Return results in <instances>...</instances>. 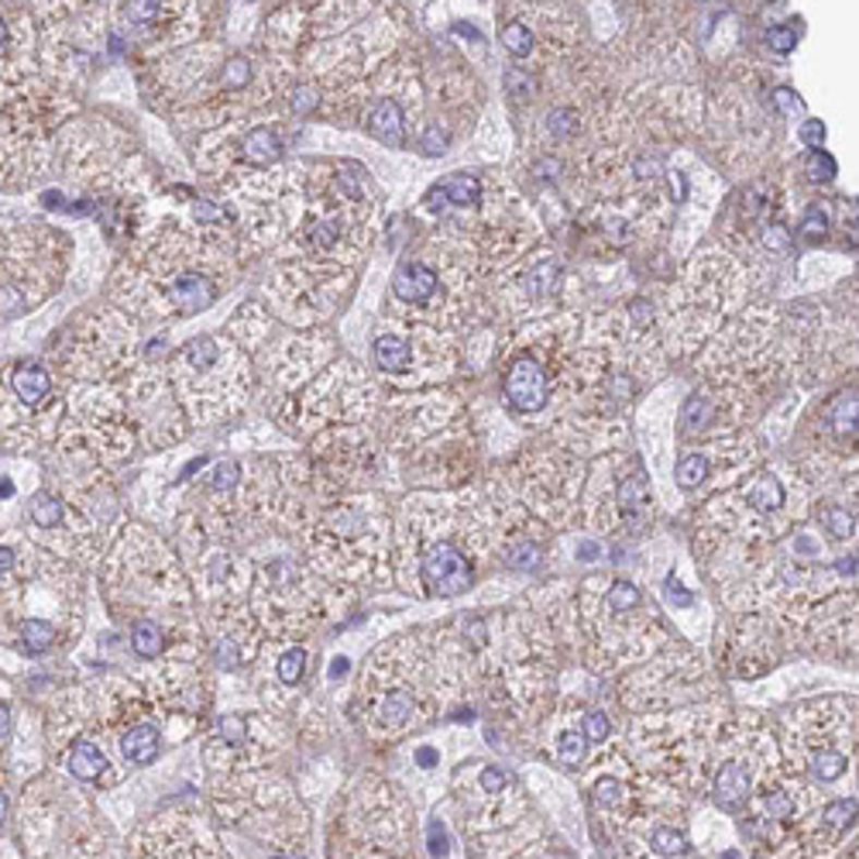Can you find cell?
Wrapping results in <instances>:
<instances>
[{
  "label": "cell",
  "mask_w": 859,
  "mask_h": 859,
  "mask_svg": "<svg viewBox=\"0 0 859 859\" xmlns=\"http://www.w3.org/2000/svg\"><path fill=\"white\" fill-rule=\"evenodd\" d=\"M499 512L447 506H410L399 527V560L413 574L406 578L410 592L426 598H455L474 584L479 564L499 554Z\"/></svg>",
  "instance_id": "6da1fadb"
},
{
  "label": "cell",
  "mask_w": 859,
  "mask_h": 859,
  "mask_svg": "<svg viewBox=\"0 0 859 859\" xmlns=\"http://www.w3.org/2000/svg\"><path fill=\"white\" fill-rule=\"evenodd\" d=\"M726 722L722 709H670L629 729L626 757L643 777L664 781L691 798L705 790L715 739Z\"/></svg>",
  "instance_id": "7a4b0ae2"
},
{
  "label": "cell",
  "mask_w": 859,
  "mask_h": 859,
  "mask_svg": "<svg viewBox=\"0 0 859 859\" xmlns=\"http://www.w3.org/2000/svg\"><path fill=\"white\" fill-rule=\"evenodd\" d=\"M327 859H416L413 808L386 781H361L344 790L327 832Z\"/></svg>",
  "instance_id": "3957f363"
},
{
  "label": "cell",
  "mask_w": 859,
  "mask_h": 859,
  "mask_svg": "<svg viewBox=\"0 0 859 859\" xmlns=\"http://www.w3.org/2000/svg\"><path fill=\"white\" fill-rule=\"evenodd\" d=\"M784 774L781 742L771 726L760 715H739L736 722H726L715 739L705 790L715 808L742 811Z\"/></svg>",
  "instance_id": "277c9868"
},
{
  "label": "cell",
  "mask_w": 859,
  "mask_h": 859,
  "mask_svg": "<svg viewBox=\"0 0 859 859\" xmlns=\"http://www.w3.org/2000/svg\"><path fill=\"white\" fill-rule=\"evenodd\" d=\"M856 750V702L849 698H828L790 709L784 715L781 757L784 771L832 784L846 777Z\"/></svg>",
  "instance_id": "5b68a950"
},
{
  "label": "cell",
  "mask_w": 859,
  "mask_h": 859,
  "mask_svg": "<svg viewBox=\"0 0 859 859\" xmlns=\"http://www.w3.org/2000/svg\"><path fill=\"white\" fill-rule=\"evenodd\" d=\"M228 777L214 795V808L223 825H231L252 839L273 846L279 852H306L310 819L297 795L276 777H247V774H220Z\"/></svg>",
  "instance_id": "8992f818"
},
{
  "label": "cell",
  "mask_w": 859,
  "mask_h": 859,
  "mask_svg": "<svg viewBox=\"0 0 859 859\" xmlns=\"http://www.w3.org/2000/svg\"><path fill=\"white\" fill-rule=\"evenodd\" d=\"M709 674L691 650H670L657 661L632 670L622 685V705L632 712H670L688 709L709 694Z\"/></svg>",
  "instance_id": "52a82bcc"
},
{
  "label": "cell",
  "mask_w": 859,
  "mask_h": 859,
  "mask_svg": "<svg viewBox=\"0 0 859 859\" xmlns=\"http://www.w3.org/2000/svg\"><path fill=\"white\" fill-rule=\"evenodd\" d=\"M584 790L588 801H592V815L605 825L608 839L626 828V822L637 811V798H640V774L632 760L626 757V750H608L605 757H598L584 774Z\"/></svg>",
  "instance_id": "ba28073f"
},
{
  "label": "cell",
  "mask_w": 859,
  "mask_h": 859,
  "mask_svg": "<svg viewBox=\"0 0 859 859\" xmlns=\"http://www.w3.org/2000/svg\"><path fill=\"white\" fill-rule=\"evenodd\" d=\"M134 859H228L207 822L183 811L152 819L131 835Z\"/></svg>",
  "instance_id": "9c48e42d"
},
{
  "label": "cell",
  "mask_w": 859,
  "mask_h": 859,
  "mask_svg": "<svg viewBox=\"0 0 859 859\" xmlns=\"http://www.w3.org/2000/svg\"><path fill=\"white\" fill-rule=\"evenodd\" d=\"M386 536L389 530L375 523L368 509L337 506L324 516L320 533H316V540H320L316 554H320V560L334 557V564H341V557L354 564L361 560V571H368L372 564H382V557H386Z\"/></svg>",
  "instance_id": "30bf717a"
},
{
  "label": "cell",
  "mask_w": 859,
  "mask_h": 859,
  "mask_svg": "<svg viewBox=\"0 0 859 859\" xmlns=\"http://www.w3.org/2000/svg\"><path fill=\"white\" fill-rule=\"evenodd\" d=\"M808 629V640H815L822 653L832 657H856V595L839 592L815 602L801 619Z\"/></svg>",
  "instance_id": "8fae6325"
},
{
  "label": "cell",
  "mask_w": 859,
  "mask_h": 859,
  "mask_svg": "<svg viewBox=\"0 0 859 859\" xmlns=\"http://www.w3.org/2000/svg\"><path fill=\"white\" fill-rule=\"evenodd\" d=\"M777 629L781 619H766V616H746L736 626L733 653H729V667L736 677H760L763 670H771L777 664L781 657Z\"/></svg>",
  "instance_id": "7c38bea8"
},
{
  "label": "cell",
  "mask_w": 859,
  "mask_h": 859,
  "mask_svg": "<svg viewBox=\"0 0 859 859\" xmlns=\"http://www.w3.org/2000/svg\"><path fill=\"white\" fill-rule=\"evenodd\" d=\"M506 399L516 406L519 413H540L551 402V378H547L544 365H540L533 354L516 358L509 365V372H506Z\"/></svg>",
  "instance_id": "4fadbf2b"
},
{
  "label": "cell",
  "mask_w": 859,
  "mask_h": 859,
  "mask_svg": "<svg viewBox=\"0 0 859 859\" xmlns=\"http://www.w3.org/2000/svg\"><path fill=\"white\" fill-rule=\"evenodd\" d=\"M65 766H70V774L80 784H114L118 781L114 763H110V757L94 739H76L70 746V757H65Z\"/></svg>",
  "instance_id": "5bb4252c"
},
{
  "label": "cell",
  "mask_w": 859,
  "mask_h": 859,
  "mask_svg": "<svg viewBox=\"0 0 859 859\" xmlns=\"http://www.w3.org/2000/svg\"><path fill=\"white\" fill-rule=\"evenodd\" d=\"M392 289H396L399 300L413 303V306H426L437 292V273L434 268H426L423 262H410L396 273Z\"/></svg>",
  "instance_id": "9a60e30c"
},
{
  "label": "cell",
  "mask_w": 859,
  "mask_h": 859,
  "mask_svg": "<svg viewBox=\"0 0 859 859\" xmlns=\"http://www.w3.org/2000/svg\"><path fill=\"white\" fill-rule=\"evenodd\" d=\"M158 750H162V733L152 722H134L121 733V753L134 763V766H148Z\"/></svg>",
  "instance_id": "2e32d148"
},
{
  "label": "cell",
  "mask_w": 859,
  "mask_h": 859,
  "mask_svg": "<svg viewBox=\"0 0 859 859\" xmlns=\"http://www.w3.org/2000/svg\"><path fill=\"white\" fill-rule=\"evenodd\" d=\"M169 300L176 310H183V313H199V310H207L214 306L217 300V289L207 276H179L172 286H169Z\"/></svg>",
  "instance_id": "e0dca14e"
},
{
  "label": "cell",
  "mask_w": 859,
  "mask_h": 859,
  "mask_svg": "<svg viewBox=\"0 0 859 859\" xmlns=\"http://www.w3.org/2000/svg\"><path fill=\"white\" fill-rule=\"evenodd\" d=\"M578 722H581V715H578ZM551 753L560 766L578 771V766H584L588 757H592V742L584 739L581 726H557L554 739H551Z\"/></svg>",
  "instance_id": "ac0fdd59"
},
{
  "label": "cell",
  "mask_w": 859,
  "mask_h": 859,
  "mask_svg": "<svg viewBox=\"0 0 859 859\" xmlns=\"http://www.w3.org/2000/svg\"><path fill=\"white\" fill-rule=\"evenodd\" d=\"M131 650L138 661H158L169 650V632L158 619H134L131 622Z\"/></svg>",
  "instance_id": "d6986e66"
},
{
  "label": "cell",
  "mask_w": 859,
  "mask_h": 859,
  "mask_svg": "<svg viewBox=\"0 0 859 859\" xmlns=\"http://www.w3.org/2000/svg\"><path fill=\"white\" fill-rule=\"evenodd\" d=\"M368 131H372V138H378L382 145H389V148L402 145V110L396 107V100H378L372 107Z\"/></svg>",
  "instance_id": "ffe728a7"
},
{
  "label": "cell",
  "mask_w": 859,
  "mask_h": 859,
  "mask_svg": "<svg viewBox=\"0 0 859 859\" xmlns=\"http://www.w3.org/2000/svg\"><path fill=\"white\" fill-rule=\"evenodd\" d=\"M413 361V348L410 341H402L396 334H382L375 341V365L382 372H406Z\"/></svg>",
  "instance_id": "44dd1931"
},
{
  "label": "cell",
  "mask_w": 859,
  "mask_h": 859,
  "mask_svg": "<svg viewBox=\"0 0 859 859\" xmlns=\"http://www.w3.org/2000/svg\"><path fill=\"white\" fill-rule=\"evenodd\" d=\"M244 162L252 166H273L276 158L282 155V145H279V134L273 128H255L252 134L244 138Z\"/></svg>",
  "instance_id": "7402d4cb"
},
{
  "label": "cell",
  "mask_w": 859,
  "mask_h": 859,
  "mask_svg": "<svg viewBox=\"0 0 859 859\" xmlns=\"http://www.w3.org/2000/svg\"><path fill=\"white\" fill-rule=\"evenodd\" d=\"M11 386H14V392L21 396V402L35 406V402H41L45 396L52 392V378L45 375L38 365H21V368L11 375Z\"/></svg>",
  "instance_id": "603a6c76"
},
{
  "label": "cell",
  "mask_w": 859,
  "mask_h": 859,
  "mask_svg": "<svg viewBox=\"0 0 859 859\" xmlns=\"http://www.w3.org/2000/svg\"><path fill=\"white\" fill-rule=\"evenodd\" d=\"M815 516H819V527L828 530L835 540H852L856 536V509H849L843 503H822Z\"/></svg>",
  "instance_id": "cb8c5ba5"
},
{
  "label": "cell",
  "mask_w": 859,
  "mask_h": 859,
  "mask_svg": "<svg viewBox=\"0 0 859 859\" xmlns=\"http://www.w3.org/2000/svg\"><path fill=\"white\" fill-rule=\"evenodd\" d=\"M437 196L444 193V199L447 203H455V207H471V203H479L482 199V183L474 176H468V172H461V176H450V179H444V183L434 190Z\"/></svg>",
  "instance_id": "d4e9b609"
},
{
  "label": "cell",
  "mask_w": 859,
  "mask_h": 859,
  "mask_svg": "<svg viewBox=\"0 0 859 859\" xmlns=\"http://www.w3.org/2000/svg\"><path fill=\"white\" fill-rule=\"evenodd\" d=\"M56 646V626L49 619H25L21 622V650L25 653H45Z\"/></svg>",
  "instance_id": "484cf974"
},
{
  "label": "cell",
  "mask_w": 859,
  "mask_h": 859,
  "mask_svg": "<svg viewBox=\"0 0 859 859\" xmlns=\"http://www.w3.org/2000/svg\"><path fill=\"white\" fill-rule=\"evenodd\" d=\"M674 474H677V485H681L685 492H691V488H698V485H705V482H709L712 461H709V455H685L681 461H677Z\"/></svg>",
  "instance_id": "4316f807"
},
{
  "label": "cell",
  "mask_w": 859,
  "mask_h": 859,
  "mask_svg": "<svg viewBox=\"0 0 859 859\" xmlns=\"http://www.w3.org/2000/svg\"><path fill=\"white\" fill-rule=\"evenodd\" d=\"M306 664H310L306 646H289L279 657V664H276V677L286 688H297L303 681V674H306Z\"/></svg>",
  "instance_id": "83f0119b"
},
{
  "label": "cell",
  "mask_w": 859,
  "mask_h": 859,
  "mask_svg": "<svg viewBox=\"0 0 859 859\" xmlns=\"http://www.w3.org/2000/svg\"><path fill=\"white\" fill-rule=\"evenodd\" d=\"M715 416V402L709 396H691L685 402V413H681V423H685V434L694 437V434H702V430L712 423Z\"/></svg>",
  "instance_id": "f1b7e54d"
},
{
  "label": "cell",
  "mask_w": 859,
  "mask_h": 859,
  "mask_svg": "<svg viewBox=\"0 0 859 859\" xmlns=\"http://www.w3.org/2000/svg\"><path fill=\"white\" fill-rule=\"evenodd\" d=\"M32 523L38 530H56L62 523V503L52 492H38L32 499Z\"/></svg>",
  "instance_id": "f546056e"
},
{
  "label": "cell",
  "mask_w": 859,
  "mask_h": 859,
  "mask_svg": "<svg viewBox=\"0 0 859 859\" xmlns=\"http://www.w3.org/2000/svg\"><path fill=\"white\" fill-rule=\"evenodd\" d=\"M217 354H220V348L210 341V337H199V341L186 344L183 361H186L193 372H207L210 365H217Z\"/></svg>",
  "instance_id": "4dcf8cb0"
},
{
  "label": "cell",
  "mask_w": 859,
  "mask_h": 859,
  "mask_svg": "<svg viewBox=\"0 0 859 859\" xmlns=\"http://www.w3.org/2000/svg\"><path fill=\"white\" fill-rule=\"evenodd\" d=\"M581 733H584V739L592 742V746H602L608 736H613V718H608L605 712H598V709H592V712H581Z\"/></svg>",
  "instance_id": "1f68e13d"
},
{
  "label": "cell",
  "mask_w": 859,
  "mask_h": 859,
  "mask_svg": "<svg viewBox=\"0 0 859 859\" xmlns=\"http://www.w3.org/2000/svg\"><path fill=\"white\" fill-rule=\"evenodd\" d=\"M557 276H560V268H557V262H544V265H536L533 273L523 279L527 282V292L530 297H547V292L554 289V282H557Z\"/></svg>",
  "instance_id": "d6a6232c"
},
{
  "label": "cell",
  "mask_w": 859,
  "mask_h": 859,
  "mask_svg": "<svg viewBox=\"0 0 859 859\" xmlns=\"http://www.w3.org/2000/svg\"><path fill=\"white\" fill-rule=\"evenodd\" d=\"M509 859H574V856H571L568 849H560L557 843H551L547 835H540V839H533L530 846L512 852Z\"/></svg>",
  "instance_id": "836d02e7"
},
{
  "label": "cell",
  "mask_w": 859,
  "mask_h": 859,
  "mask_svg": "<svg viewBox=\"0 0 859 859\" xmlns=\"http://www.w3.org/2000/svg\"><path fill=\"white\" fill-rule=\"evenodd\" d=\"M804 176L811 179V183H828V179L835 176V158L825 152H808L804 155Z\"/></svg>",
  "instance_id": "e575fe53"
},
{
  "label": "cell",
  "mask_w": 859,
  "mask_h": 859,
  "mask_svg": "<svg viewBox=\"0 0 859 859\" xmlns=\"http://www.w3.org/2000/svg\"><path fill=\"white\" fill-rule=\"evenodd\" d=\"M247 80H252V65H247V59H231L220 70V86L223 89H241V86H247Z\"/></svg>",
  "instance_id": "d590c367"
},
{
  "label": "cell",
  "mask_w": 859,
  "mask_h": 859,
  "mask_svg": "<svg viewBox=\"0 0 859 859\" xmlns=\"http://www.w3.org/2000/svg\"><path fill=\"white\" fill-rule=\"evenodd\" d=\"M503 45H506V49H509L512 56H530V49H533V35H530L527 25H509V28L503 32Z\"/></svg>",
  "instance_id": "8d00e7d4"
},
{
  "label": "cell",
  "mask_w": 859,
  "mask_h": 859,
  "mask_svg": "<svg viewBox=\"0 0 859 859\" xmlns=\"http://www.w3.org/2000/svg\"><path fill=\"white\" fill-rule=\"evenodd\" d=\"M825 231H828V217H825V210H822V207H808L804 217H801V234H804L808 241H822Z\"/></svg>",
  "instance_id": "74e56055"
},
{
  "label": "cell",
  "mask_w": 859,
  "mask_h": 859,
  "mask_svg": "<svg viewBox=\"0 0 859 859\" xmlns=\"http://www.w3.org/2000/svg\"><path fill=\"white\" fill-rule=\"evenodd\" d=\"M238 482H241L238 461H220V464L214 468V474H210V488H214V492H231Z\"/></svg>",
  "instance_id": "f35d334b"
},
{
  "label": "cell",
  "mask_w": 859,
  "mask_h": 859,
  "mask_svg": "<svg viewBox=\"0 0 859 859\" xmlns=\"http://www.w3.org/2000/svg\"><path fill=\"white\" fill-rule=\"evenodd\" d=\"M426 846H430V856H434V859H447L450 839H447V828H444L440 819L430 822V828H426Z\"/></svg>",
  "instance_id": "ab89813d"
},
{
  "label": "cell",
  "mask_w": 859,
  "mask_h": 859,
  "mask_svg": "<svg viewBox=\"0 0 859 859\" xmlns=\"http://www.w3.org/2000/svg\"><path fill=\"white\" fill-rule=\"evenodd\" d=\"M128 21L134 25H152V21H162L166 17V4H128Z\"/></svg>",
  "instance_id": "60d3db41"
},
{
  "label": "cell",
  "mask_w": 859,
  "mask_h": 859,
  "mask_svg": "<svg viewBox=\"0 0 859 859\" xmlns=\"http://www.w3.org/2000/svg\"><path fill=\"white\" fill-rule=\"evenodd\" d=\"M766 45L777 52V56H787V52H795V45H798V32L795 28H771V35H766Z\"/></svg>",
  "instance_id": "b9f144b4"
},
{
  "label": "cell",
  "mask_w": 859,
  "mask_h": 859,
  "mask_svg": "<svg viewBox=\"0 0 859 859\" xmlns=\"http://www.w3.org/2000/svg\"><path fill=\"white\" fill-rule=\"evenodd\" d=\"M798 134H801V142H804L811 152H822V145H825V124H822L819 118H808V121L798 128Z\"/></svg>",
  "instance_id": "7bdbcfd3"
},
{
  "label": "cell",
  "mask_w": 859,
  "mask_h": 859,
  "mask_svg": "<svg viewBox=\"0 0 859 859\" xmlns=\"http://www.w3.org/2000/svg\"><path fill=\"white\" fill-rule=\"evenodd\" d=\"M289 104H292L297 114H313L316 104H320V97H316V89H310V86H297V89H292Z\"/></svg>",
  "instance_id": "ee69618b"
},
{
  "label": "cell",
  "mask_w": 859,
  "mask_h": 859,
  "mask_svg": "<svg viewBox=\"0 0 859 859\" xmlns=\"http://www.w3.org/2000/svg\"><path fill=\"white\" fill-rule=\"evenodd\" d=\"M313 244L320 247V252H327V247L337 241V223L334 220H320V223H313V231H310Z\"/></svg>",
  "instance_id": "f6af8a7d"
},
{
  "label": "cell",
  "mask_w": 859,
  "mask_h": 859,
  "mask_svg": "<svg viewBox=\"0 0 859 859\" xmlns=\"http://www.w3.org/2000/svg\"><path fill=\"white\" fill-rule=\"evenodd\" d=\"M763 244L771 247V252H790V234L781 228V223H771V228L763 231Z\"/></svg>",
  "instance_id": "bcb514c9"
},
{
  "label": "cell",
  "mask_w": 859,
  "mask_h": 859,
  "mask_svg": "<svg viewBox=\"0 0 859 859\" xmlns=\"http://www.w3.org/2000/svg\"><path fill=\"white\" fill-rule=\"evenodd\" d=\"M574 128H578V118L571 114V110H554L551 114V131L557 134V138H568Z\"/></svg>",
  "instance_id": "7dc6e473"
},
{
  "label": "cell",
  "mask_w": 859,
  "mask_h": 859,
  "mask_svg": "<svg viewBox=\"0 0 859 859\" xmlns=\"http://www.w3.org/2000/svg\"><path fill=\"white\" fill-rule=\"evenodd\" d=\"M423 152H426V155H444V152H447V134H444L440 128H430V131L423 134Z\"/></svg>",
  "instance_id": "c3c4849f"
},
{
  "label": "cell",
  "mask_w": 859,
  "mask_h": 859,
  "mask_svg": "<svg viewBox=\"0 0 859 859\" xmlns=\"http://www.w3.org/2000/svg\"><path fill=\"white\" fill-rule=\"evenodd\" d=\"M21 306H25V300H21V292H17V289H11V286L0 289V310H4L8 316H14Z\"/></svg>",
  "instance_id": "681fc988"
},
{
  "label": "cell",
  "mask_w": 859,
  "mask_h": 859,
  "mask_svg": "<svg viewBox=\"0 0 859 859\" xmlns=\"http://www.w3.org/2000/svg\"><path fill=\"white\" fill-rule=\"evenodd\" d=\"M193 217H196V220H203V223H210V220H220V210H217V207H210L207 199H196V203H193Z\"/></svg>",
  "instance_id": "f907efd6"
},
{
  "label": "cell",
  "mask_w": 859,
  "mask_h": 859,
  "mask_svg": "<svg viewBox=\"0 0 859 859\" xmlns=\"http://www.w3.org/2000/svg\"><path fill=\"white\" fill-rule=\"evenodd\" d=\"M774 100H777V107L784 110V114H790V110H798V107H801V100H798L795 94H790V89H787V86H781V89H777V94H774Z\"/></svg>",
  "instance_id": "816d5d0a"
},
{
  "label": "cell",
  "mask_w": 859,
  "mask_h": 859,
  "mask_svg": "<svg viewBox=\"0 0 859 859\" xmlns=\"http://www.w3.org/2000/svg\"><path fill=\"white\" fill-rule=\"evenodd\" d=\"M506 86L512 89V94H519V89H530L533 80H530L523 70H509V73H506Z\"/></svg>",
  "instance_id": "f5cc1de1"
},
{
  "label": "cell",
  "mask_w": 859,
  "mask_h": 859,
  "mask_svg": "<svg viewBox=\"0 0 859 859\" xmlns=\"http://www.w3.org/2000/svg\"><path fill=\"white\" fill-rule=\"evenodd\" d=\"M578 554H581V560H595V557L602 554V547L595 544V540H581V544H578Z\"/></svg>",
  "instance_id": "db71d44e"
},
{
  "label": "cell",
  "mask_w": 859,
  "mask_h": 859,
  "mask_svg": "<svg viewBox=\"0 0 859 859\" xmlns=\"http://www.w3.org/2000/svg\"><path fill=\"white\" fill-rule=\"evenodd\" d=\"M11 736V709L0 702V742Z\"/></svg>",
  "instance_id": "11a10c76"
},
{
  "label": "cell",
  "mask_w": 859,
  "mask_h": 859,
  "mask_svg": "<svg viewBox=\"0 0 859 859\" xmlns=\"http://www.w3.org/2000/svg\"><path fill=\"white\" fill-rule=\"evenodd\" d=\"M664 588H667V595H670L674 602H681V605H688V602H691V595H685L681 588H677V578H667V584H664Z\"/></svg>",
  "instance_id": "9f6ffc18"
},
{
  "label": "cell",
  "mask_w": 859,
  "mask_h": 859,
  "mask_svg": "<svg viewBox=\"0 0 859 859\" xmlns=\"http://www.w3.org/2000/svg\"><path fill=\"white\" fill-rule=\"evenodd\" d=\"M416 763L423 766V771H430V766H434V763H437V753H434V750H430V746H423V750H416Z\"/></svg>",
  "instance_id": "6f0895ef"
},
{
  "label": "cell",
  "mask_w": 859,
  "mask_h": 859,
  "mask_svg": "<svg viewBox=\"0 0 859 859\" xmlns=\"http://www.w3.org/2000/svg\"><path fill=\"white\" fill-rule=\"evenodd\" d=\"M11 568H14V551H11V547H4V544H0V574H4V571H11Z\"/></svg>",
  "instance_id": "680465c9"
},
{
  "label": "cell",
  "mask_w": 859,
  "mask_h": 859,
  "mask_svg": "<svg viewBox=\"0 0 859 859\" xmlns=\"http://www.w3.org/2000/svg\"><path fill=\"white\" fill-rule=\"evenodd\" d=\"M4 819H8V795L0 790V825H4Z\"/></svg>",
  "instance_id": "91938a15"
},
{
  "label": "cell",
  "mask_w": 859,
  "mask_h": 859,
  "mask_svg": "<svg viewBox=\"0 0 859 859\" xmlns=\"http://www.w3.org/2000/svg\"><path fill=\"white\" fill-rule=\"evenodd\" d=\"M11 492H14V485H11L8 479H4V482H0V495H4V499H8V495H11Z\"/></svg>",
  "instance_id": "94428289"
},
{
  "label": "cell",
  "mask_w": 859,
  "mask_h": 859,
  "mask_svg": "<svg viewBox=\"0 0 859 859\" xmlns=\"http://www.w3.org/2000/svg\"><path fill=\"white\" fill-rule=\"evenodd\" d=\"M4 38H8V25L0 21V45H4Z\"/></svg>",
  "instance_id": "6125c7cd"
},
{
  "label": "cell",
  "mask_w": 859,
  "mask_h": 859,
  "mask_svg": "<svg viewBox=\"0 0 859 859\" xmlns=\"http://www.w3.org/2000/svg\"><path fill=\"white\" fill-rule=\"evenodd\" d=\"M722 859H742V856H739V852H733V849H729V852H722Z\"/></svg>",
  "instance_id": "be15d7a7"
},
{
  "label": "cell",
  "mask_w": 859,
  "mask_h": 859,
  "mask_svg": "<svg viewBox=\"0 0 859 859\" xmlns=\"http://www.w3.org/2000/svg\"><path fill=\"white\" fill-rule=\"evenodd\" d=\"M685 859H702V856H685Z\"/></svg>",
  "instance_id": "e7e4bbea"
}]
</instances>
